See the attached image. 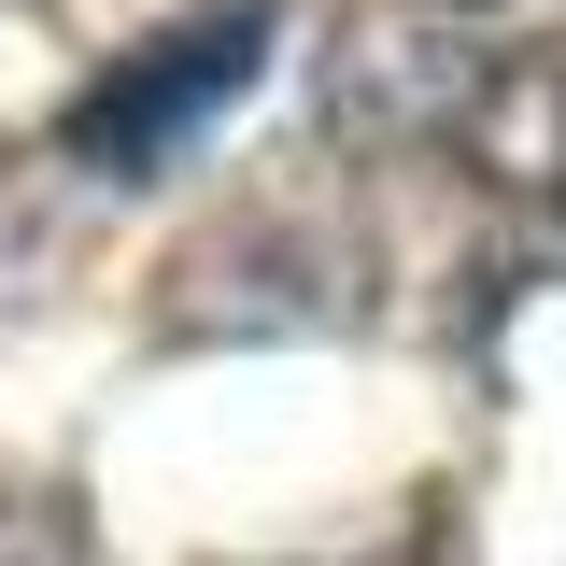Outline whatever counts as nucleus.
Listing matches in <instances>:
<instances>
[{
    "mask_svg": "<svg viewBox=\"0 0 566 566\" xmlns=\"http://www.w3.org/2000/svg\"><path fill=\"white\" fill-rule=\"evenodd\" d=\"M453 14H495V0H453Z\"/></svg>",
    "mask_w": 566,
    "mask_h": 566,
    "instance_id": "f03ea898",
    "label": "nucleus"
},
{
    "mask_svg": "<svg viewBox=\"0 0 566 566\" xmlns=\"http://www.w3.org/2000/svg\"><path fill=\"white\" fill-rule=\"evenodd\" d=\"M255 43H270V14L241 0V14H199V29L114 57V85L71 114V156H99V170H156V156H185V128L227 114V99L255 85Z\"/></svg>",
    "mask_w": 566,
    "mask_h": 566,
    "instance_id": "f257e3e1",
    "label": "nucleus"
}]
</instances>
